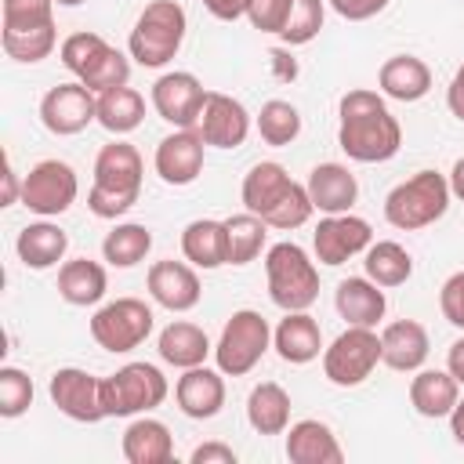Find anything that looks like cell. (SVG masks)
Listing matches in <instances>:
<instances>
[{
	"mask_svg": "<svg viewBox=\"0 0 464 464\" xmlns=\"http://www.w3.org/2000/svg\"><path fill=\"white\" fill-rule=\"evenodd\" d=\"M337 145L355 163H388L402 145V127L381 91L352 87L337 102Z\"/></svg>",
	"mask_w": 464,
	"mask_h": 464,
	"instance_id": "1",
	"label": "cell"
},
{
	"mask_svg": "<svg viewBox=\"0 0 464 464\" xmlns=\"http://www.w3.org/2000/svg\"><path fill=\"white\" fill-rule=\"evenodd\" d=\"M239 196H243V207H246L250 214L265 218L268 228H283V232H294V228L308 225V218L315 214L308 188H304L301 181H294V178L286 174V167L276 163V160L254 163V167L243 174Z\"/></svg>",
	"mask_w": 464,
	"mask_h": 464,
	"instance_id": "2",
	"label": "cell"
},
{
	"mask_svg": "<svg viewBox=\"0 0 464 464\" xmlns=\"http://www.w3.org/2000/svg\"><path fill=\"white\" fill-rule=\"evenodd\" d=\"M141 178H145V163L141 152L130 141H109L98 149L94 156V181L87 192V210L94 218L116 221L120 214H127L138 196H141Z\"/></svg>",
	"mask_w": 464,
	"mask_h": 464,
	"instance_id": "3",
	"label": "cell"
},
{
	"mask_svg": "<svg viewBox=\"0 0 464 464\" xmlns=\"http://www.w3.org/2000/svg\"><path fill=\"white\" fill-rule=\"evenodd\" d=\"M450 181L439 170H417L413 178L399 181L388 196H384V221L399 232H420L428 225H435L439 218H446L450 210Z\"/></svg>",
	"mask_w": 464,
	"mask_h": 464,
	"instance_id": "4",
	"label": "cell"
},
{
	"mask_svg": "<svg viewBox=\"0 0 464 464\" xmlns=\"http://www.w3.org/2000/svg\"><path fill=\"white\" fill-rule=\"evenodd\" d=\"M265 279H268V297L283 312H308L319 297V268L308 257L304 246L294 239L272 243L265 254Z\"/></svg>",
	"mask_w": 464,
	"mask_h": 464,
	"instance_id": "5",
	"label": "cell"
},
{
	"mask_svg": "<svg viewBox=\"0 0 464 464\" xmlns=\"http://www.w3.org/2000/svg\"><path fill=\"white\" fill-rule=\"evenodd\" d=\"M188 18L178 0H152L138 14L130 36H127V54L145 65V69H163L185 44Z\"/></svg>",
	"mask_w": 464,
	"mask_h": 464,
	"instance_id": "6",
	"label": "cell"
},
{
	"mask_svg": "<svg viewBox=\"0 0 464 464\" xmlns=\"http://www.w3.org/2000/svg\"><path fill=\"white\" fill-rule=\"evenodd\" d=\"M268 348H272L268 319L261 312H254V308H239L221 326V337L214 344V362H218V370L225 377H243L265 359Z\"/></svg>",
	"mask_w": 464,
	"mask_h": 464,
	"instance_id": "7",
	"label": "cell"
},
{
	"mask_svg": "<svg viewBox=\"0 0 464 464\" xmlns=\"http://www.w3.org/2000/svg\"><path fill=\"white\" fill-rule=\"evenodd\" d=\"M170 384L160 366L152 362H127L116 373L102 377V402L105 417H138L156 410L167 399Z\"/></svg>",
	"mask_w": 464,
	"mask_h": 464,
	"instance_id": "8",
	"label": "cell"
},
{
	"mask_svg": "<svg viewBox=\"0 0 464 464\" xmlns=\"http://www.w3.org/2000/svg\"><path fill=\"white\" fill-rule=\"evenodd\" d=\"M381 362V334L373 326L341 330L330 348H323V373L337 388H359Z\"/></svg>",
	"mask_w": 464,
	"mask_h": 464,
	"instance_id": "9",
	"label": "cell"
},
{
	"mask_svg": "<svg viewBox=\"0 0 464 464\" xmlns=\"http://www.w3.org/2000/svg\"><path fill=\"white\" fill-rule=\"evenodd\" d=\"M152 308L138 297H116L109 304H102L94 315H91V337L98 348L112 352V355H123V352H134L149 341L152 334Z\"/></svg>",
	"mask_w": 464,
	"mask_h": 464,
	"instance_id": "10",
	"label": "cell"
},
{
	"mask_svg": "<svg viewBox=\"0 0 464 464\" xmlns=\"http://www.w3.org/2000/svg\"><path fill=\"white\" fill-rule=\"evenodd\" d=\"M80 196V178L65 160H40L22 178V207L40 218L65 214Z\"/></svg>",
	"mask_w": 464,
	"mask_h": 464,
	"instance_id": "11",
	"label": "cell"
},
{
	"mask_svg": "<svg viewBox=\"0 0 464 464\" xmlns=\"http://www.w3.org/2000/svg\"><path fill=\"white\" fill-rule=\"evenodd\" d=\"M47 395L76 424H98L105 420V402H102V377L80 370V366H62L47 381Z\"/></svg>",
	"mask_w": 464,
	"mask_h": 464,
	"instance_id": "12",
	"label": "cell"
},
{
	"mask_svg": "<svg viewBox=\"0 0 464 464\" xmlns=\"http://www.w3.org/2000/svg\"><path fill=\"white\" fill-rule=\"evenodd\" d=\"M94 120H98V94H94L91 87H83L80 80L58 83V87H51V91L40 98V123H44L51 134H58V138L80 134V130H87Z\"/></svg>",
	"mask_w": 464,
	"mask_h": 464,
	"instance_id": "13",
	"label": "cell"
},
{
	"mask_svg": "<svg viewBox=\"0 0 464 464\" xmlns=\"http://www.w3.org/2000/svg\"><path fill=\"white\" fill-rule=\"evenodd\" d=\"M370 243H373L370 221L359 218V214H352V210H348V214H326V218L315 225V232H312L315 261H319V265H330V268L344 265V261L355 257V254H366Z\"/></svg>",
	"mask_w": 464,
	"mask_h": 464,
	"instance_id": "14",
	"label": "cell"
},
{
	"mask_svg": "<svg viewBox=\"0 0 464 464\" xmlns=\"http://www.w3.org/2000/svg\"><path fill=\"white\" fill-rule=\"evenodd\" d=\"M149 102H152V109H156L160 120H167L174 127H196L199 123V112H203V102H207V87L199 83L196 72L174 69V72H163L152 83Z\"/></svg>",
	"mask_w": 464,
	"mask_h": 464,
	"instance_id": "15",
	"label": "cell"
},
{
	"mask_svg": "<svg viewBox=\"0 0 464 464\" xmlns=\"http://www.w3.org/2000/svg\"><path fill=\"white\" fill-rule=\"evenodd\" d=\"M203 149H207V141H203V134L196 127H174V134L160 138L152 167L174 188L192 185L203 174Z\"/></svg>",
	"mask_w": 464,
	"mask_h": 464,
	"instance_id": "16",
	"label": "cell"
},
{
	"mask_svg": "<svg viewBox=\"0 0 464 464\" xmlns=\"http://www.w3.org/2000/svg\"><path fill=\"white\" fill-rule=\"evenodd\" d=\"M196 130L214 149H239L246 141V134H250V112H246V105L239 98L221 94V91H207V102H203Z\"/></svg>",
	"mask_w": 464,
	"mask_h": 464,
	"instance_id": "17",
	"label": "cell"
},
{
	"mask_svg": "<svg viewBox=\"0 0 464 464\" xmlns=\"http://www.w3.org/2000/svg\"><path fill=\"white\" fill-rule=\"evenodd\" d=\"M145 286L149 297L167 312H192L203 297V283L196 276V265L188 261H152Z\"/></svg>",
	"mask_w": 464,
	"mask_h": 464,
	"instance_id": "18",
	"label": "cell"
},
{
	"mask_svg": "<svg viewBox=\"0 0 464 464\" xmlns=\"http://www.w3.org/2000/svg\"><path fill=\"white\" fill-rule=\"evenodd\" d=\"M174 399L178 410L192 420H210L225 406V373L210 366H188L174 381Z\"/></svg>",
	"mask_w": 464,
	"mask_h": 464,
	"instance_id": "19",
	"label": "cell"
},
{
	"mask_svg": "<svg viewBox=\"0 0 464 464\" xmlns=\"http://www.w3.org/2000/svg\"><path fill=\"white\" fill-rule=\"evenodd\" d=\"M428 352H431V341L417 319H395L381 330V362L395 373H417Z\"/></svg>",
	"mask_w": 464,
	"mask_h": 464,
	"instance_id": "20",
	"label": "cell"
},
{
	"mask_svg": "<svg viewBox=\"0 0 464 464\" xmlns=\"http://www.w3.org/2000/svg\"><path fill=\"white\" fill-rule=\"evenodd\" d=\"M304 188L319 214H348L359 199V181L344 163H315Z\"/></svg>",
	"mask_w": 464,
	"mask_h": 464,
	"instance_id": "21",
	"label": "cell"
},
{
	"mask_svg": "<svg viewBox=\"0 0 464 464\" xmlns=\"http://www.w3.org/2000/svg\"><path fill=\"white\" fill-rule=\"evenodd\" d=\"M334 308L348 326H377L388 312V297L370 276H348L334 290Z\"/></svg>",
	"mask_w": 464,
	"mask_h": 464,
	"instance_id": "22",
	"label": "cell"
},
{
	"mask_svg": "<svg viewBox=\"0 0 464 464\" xmlns=\"http://www.w3.org/2000/svg\"><path fill=\"white\" fill-rule=\"evenodd\" d=\"M283 435H286L290 464H341L344 460V450H341L334 428L315 420V417H304V420L290 424Z\"/></svg>",
	"mask_w": 464,
	"mask_h": 464,
	"instance_id": "23",
	"label": "cell"
},
{
	"mask_svg": "<svg viewBox=\"0 0 464 464\" xmlns=\"http://www.w3.org/2000/svg\"><path fill=\"white\" fill-rule=\"evenodd\" d=\"M272 348L279 352L283 362L304 366L323 355V330L308 312H286L272 330Z\"/></svg>",
	"mask_w": 464,
	"mask_h": 464,
	"instance_id": "24",
	"label": "cell"
},
{
	"mask_svg": "<svg viewBox=\"0 0 464 464\" xmlns=\"http://www.w3.org/2000/svg\"><path fill=\"white\" fill-rule=\"evenodd\" d=\"M120 450L127 457V464H170L174 460V439H170V428L156 417H145L138 413L123 439H120Z\"/></svg>",
	"mask_w": 464,
	"mask_h": 464,
	"instance_id": "25",
	"label": "cell"
},
{
	"mask_svg": "<svg viewBox=\"0 0 464 464\" xmlns=\"http://www.w3.org/2000/svg\"><path fill=\"white\" fill-rule=\"evenodd\" d=\"M377 87H381L384 98L410 105V102H420L431 91V69L417 54H392L377 72Z\"/></svg>",
	"mask_w": 464,
	"mask_h": 464,
	"instance_id": "26",
	"label": "cell"
},
{
	"mask_svg": "<svg viewBox=\"0 0 464 464\" xmlns=\"http://www.w3.org/2000/svg\"><path fill=\"white\" fill-rule=\"evenodd\" d=\"M65 250H69V232L62 228V225H54V221H29L22 232H18V239H14V254H18V261L25 265V268H36V272H44V268H54L62 257H65Z\"/></svg>",
	"mask_w": 464,
	"mask_h": 464,
	"instance_id": "27",
	"label": "cell"
},
{
	"mask_svg": "<svg viewBox=\"0 0 464 464\" xmlns=\"http://www.w3.org/2000/svg\"><path fill=\"white\" fill-rule=\"evenodd\" d=\"M156 352L167 366L174 370H188V366H203L207 355L214 352L210 337L203 326L188 323V319H174L170 326L160 330V341H156Z\"/></svg>",
	"mask_w": 464,
	"mask_h": 464,
	"instance_id": "28",
	"label": "cell"
},
{
	"mask_svg": "<svg viewBox=\"0 0 464 464\" xmlns=\"http://www.w3.org/2000/svg\"><path fill=\"white\" fill-rule=\"evenodd\" d=\"M457 399H460V381L450 370H424L420 366L410 381V406L428 420L450 417Z\"/></svg>",
	"mask_w": 464,
	"mask_h": 464,
	"instance_id": "29",
	"label": "cell"
},
{
	"mask_svg": "<svg viewBox=\"0 0 464 464\" xmlns=\"http://www.w3.org/2000/svg\"><path fill=\"white\" fill-rule=\"evenodd\" d=\"M109 290V276H105V265L91 261V257H72V261H62L58 268V297L65 304H76V308H87V304H98Z\"/></svg>",
	"mask_w": 464,
	"mask_h": 464,
	"instance_id": "30",
	"label": "cell"
},
{
	"mask_svg": "<svg viewBox=\"0 0 464 464\" xmlns=\"http://www.w3.org/2000/svg\"><path fill=\"white\" fill-rule=\"evenodd\" d=\"M181 254L188 265L210 272V268H221L228 265V239H225V221H214V218H196L185 225L181 232Z\"/></svg>",
	"mask_w": 464,
	"mask_h": 464,
	"instance_id": "31",
	"label": "cell"
},
{
	"mask_svg": "<svg viewBox=\"0 0 464 464\" xmlns=\"http://www.w3.org/2000/svg\"><path fill=\"white\" fill-rule=\"evenodd\" d=\"M246 420L257 435H283L290 428V392L276 381H261L246 395Z\"/></svg>",
	"mask_w": 464,
	"mask_h": 464,
	"instance_id": "32",
	"label": "cell"
},
{
	"mask_svg": "<svg viewBox=\"0 0 464 464\" xmlns=\"http://www.w3.org/2000/svg\"><path fill=\"white\" fill-rule=\"evenodd\" d=\"M0 44H4V54L11 62H22V65H36L44 62L54 44H58V29L54 22H36V25H4L0 29Z\"/></svg>",
	"mask_w": 464,
	"mask_h": 464,
	"instance_id": "33",
	"label": "cell"
},
{
	"mask_svg": "<svg viewBox=\"0 0 464 464\" xmlns=\"http://www.w3.org/2000/svg\"><path fill=\"white\" fill-rule=\"evenodd\" d=\"M362 268H366V276H370L377 286L388 290V286H402V283L413 276V257H410V250H406L402 243H395V239H377V243L366 246Z\"/></svg>",
	"mask_w": 464,
	"mask_h": 464,
	"instance_id": "34",
	"label": "cell"
},
{
	"mask_svg": "<svg viewBox=\"0 0 464 464\" xmlns=\"http://www.w3.org/2000/svg\"><path fill=\"white\" fill-rule=\"evenodd\" d=\"M145 120V98L134 91V87H116V91H105L98 94V123L109 130V134H130L138 130Z\"/></svg>",
	"mask_w": 464,
	"mask_h": 464,
	"instance_id": "35",
	"label": "cell"
},
{
	"mask_svg": "<svg viewBox=\"0 0 464 464\" xmlns=\"http://www.w3.org/2000/svg\"><path fill=\"white\" fill-rule=\"evenodd\" d=\"M225 239H228V265H250L261 250H265V239H268V221L243 210V214H232L225 218Z\"/></svg>",
	"mask_w": 464,
	"mask_h": 464,
	"instance_id": "36",
	"label": "cell"
},
{
	"mask_svg": "<svg viewBox=\"0 0 464 464\" xmlns=\"http://www.w3.org/2000/svg\"><path fill=\"white\" fill-rule=\"evenodd\" d=\"M149 250H152V232L138 221H123L102 239V257L112 268H134L138 261L149 257Z\"/></svg>",
	"mask_w": 464,
	"mask_h": 464,
	"instance_id": "37",
	"label": "cell"
},
{
	"mask_svg": "<svg viewBox=\"0 0 464 464\" xmlns=\"http://www.w3.org/2000/svg\"><path fill=\"white\" fill-rule=\"evenodd\" d=\"M109 51H112V44H109L105 36H98V33H87V29H83V33H72V36H65V40H62L58 58H62V65H65L76 80H87Z\"/></svg>",
	"mask_w": 464,
	"mask_h": 464,
	"instance_id": "38",
	"label": "cell"
},
{
	"mask_svg": "<svg viewBox=\"0 0 464 464\" xmlns=\"http://www.w3.org/2000/svg\"><path fill=\"white\" fill-rule=\"evenodd\" d=\"M257 134H261L265 145H276V149L297 141V134H301V112H297V105H290L283 98L265 102L261 112H257Z\"/></svg>",
	"mask_w": 464,
	"mask_h": 464,
	"instance_id": "39",
	"label": "cell"
},
{
	"mask_svg": "<svg viewBox=\"0 0 464 464\" xmlns=\"http://www.w3.org/2000/svg\"><path fill=\"white\" fill-rule=\"evenodd\" d=\"M323 22H326V4H323V0H294L290 22H286V29L279 33V40H283L286 47H304V44H312V40L319 36Z\"/></svg>",
	"mask_w": 464,
	"mask_h": 464,
	"instance_id": "40",
	"label": "cell"
},
{
	"mask_svg": "<svg viewBox=\"0 0 464 464\" xmlns=\"http://www.w3.org/2000/svg\"><path fill=\"white\" fill-rule=\"evenodd\" d=\"M33 377L18 366H4L0 370V417L14 420L33 406Z\"/></svg>",
	"mask_w": 464,
	"mask_h": 464,
	"instance_id": "41",
	"label": "cell"
},
{
	"mask_svg": "<svg viewBox=\"0 0 464 464\" xmlns=\"http://www.w3.org/2000/svg\"><path fill=\"white\" fill-rule=\"evenodd\" d=\"M290 11H294V0H246V22L257 33L279 36L290 22Z\"/></svg>",
	"mask_w": 464,
	"mask_h": 464,
	"instance_id": "42",
	"label": "cell"
},
{
	"mask_svg": "<svg viewBox=\"0 0 464 464\" xmlns=\"http://www.w3.org/2000/svg\"><path fill=\"white\" fill-rule=\"evenodd\" d=\"M54 22V0H4V25Z\"/></svg>",
	"mask_w": 464,
	"mask_h": 464,
	"instance_id": "43",
	"label": "cell"
},
{
	"mask_svg": "<svg viewBox=\"0 0 464 464\" xmlns=\"http://www.w3.org/2000/svg\"><path fill=\"white\" fill-rule=\"evenodd\" d=\"M439 308H442V319L457 330H464V272H453L442 290H439Z\"/></svg>",
	"mask_w": 464,
	"mask_h": 464,
	"instance_id": "44",
	"label": "cell"
},
{
	"mask_svg": "<svg viewBox=\"0 0 464 464\" xmlns=\"http://www.w3.org/2000/svg\"><path fill=\"white\" fill-rule=\"evenodd\" d=\"M344 22H366V18H377L392 0H326Z\"/></svg>",
	"mask_w": 464,
	"mask_h": 464,
	"instance_id": "45",
	"label": "cell"
},
{
	"mask_svg": "<svg viewBox=\"0 0 464 464\" xmlns=\"http://www.w3.org/2000/svg\"><path fill=\"white\" fill-rule=\"evenodd\" d=\"M236 450L225 446V442H199L192 453H188V464H236Z\"/></svg>",
	"mask_w": 464,
	"mask_h": 464,
	"instance_id": "46",
	"label": "cell"
},
{
	"mask_svg": "<svg viewBox=\"0 0 464 464\" xmlns=\"http://www.w3.org/2000/svg\"><path fill=\"white\" fill-rule=\"evenodd\" d=\"M218 22H236V18H246V0H199Z\"/></svg>",
	"mask_w": 464,
	"mask_h": 464,
	"instance_id": "47",
	"label": "cell"
},
{
	"mask_svg": "<svg viewBox=\"0 0 464 464\" xmlns=\"http://www.w3.org/2000/svg\"><path fill=\"white\" fill-rule=\"evenodd\" d=\"M0 203H4V207L22 203V178H18L14 163H11V156L4 160V199H0Z\"/></svg>",
	"mask_w": 464,
	"mask_h": 464,
	"instance_id": "48",
	"label": "cell"
},
{
	"mask_svg": "<svg viewBox=\"0 0 464 464\" xmlns=\"http://www.w3.org/2000/svg\"><path fill=\"white\" fill-rule=\"evenodd\" d=\"M446 105H450V112L464 123V65L453 72V80H450V87H446Z\"/></svg>",
	"mask_w": 464,
	"mask_h": 464,
	"instance_id": "49",
	"label": "cell"
},
{
	"mask_svg": "<svg viewBox=\"0 0 464 464\" xmlns=\"http://www.w3.org/2000/svg\"><path fill=\"white\" fill-rule=\"evenodd\" d=\"M446 370L460 381V388H464V337H457L453 344H450V352H446Z\"/></svg>",
	"mask_w": 464,
	"mask_h": 464,
	"instance_id": "50",
	"label": "cell"
},
{
	"mask_svg": "<svg viewBox=\"0 0 464 464\" xmlns=\"http://www.w3.org/2000/svg\"><path fill=\"white\" fill-rule=\"evenodd\" d=\"M446 181H450V192H453V199H460V203H464V156H460V160L450 167Z\"/></svg>",
	"mask_w": 464,
	"mask_h": 464,
	"instance_id": "51",
	"label": "cell"
},
{
	"mask_svg": "<svg viewBox=\"0 0 464 464\" xmlns=\"http://www.w3.org/2000/svg\"><path fill=\"white\" fill-rule=\"evenodd\" d=\"M450 435H453L457 446H464V395L457 399V406H453V413H450Z\"/></svg>",
	"mask_w": 464,
	"mask_h": 464,
	"instance_id": "52",
	"label": "cell"
},
{
	"mask_svg": "<svg viewBox=\"0 0 464 464\" xmlns=\"http://www.w3.org/2000/svg\"><path fill=\"white\" fill-rule=\"evenodd\" d=\"M268 58L276 62V69H279V76H283V80H294V76H297V65H294V62H290L283 51H272Z\"/></svg>",
	"mask_w": 464,
	"mask_h": 464,
	"instance_id": "53",
	"label": "cell"
},
{
	"mask_svg": "<svg viewBox=\"0 0 464 464\" xmlns=\"http://www.w3.org/2000/svg\"><path fill=\"white\" fill-rule=\"evenodd\" d=\"M58 7H80V4H87V0H54Z\"/></svg>",
	"mask_w": 464,
	"mask_h": 464,
	"instance_id": "54",
	"label": "cell"
}]
</instances>
